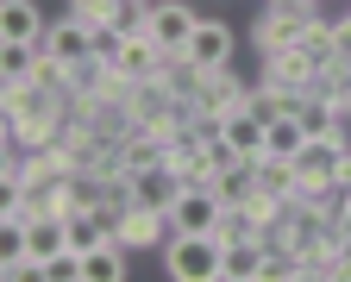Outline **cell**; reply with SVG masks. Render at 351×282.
Masks as SVG:
<instances>
[{"label":"cell","mask_w":351,"mask_h":282,"mask_svg":"<svg viewBox=\"0 0 351 282\" xmlns=\"http://www.w3.org/2000/svg\"><path fill=\"white\" fill-rule=\"evenodd\" d=\"M219 263H226V245L213 232H169V245H163L169 282H219Z\"/></svg>","instance_id":"obj_1"},{"label":"cell","mask_w":351,"mask_h":282,"mask_svg":"<svg viewBox=\"0 0 351 282\" xmlns=\"http://www.w3.org/2000/svg\"><path fill=\"white\" fill-rule=\"evenodd\" d=\"M345 157H351L345 132H320V138H307V145L289 157V163H295V182H301V195H326V188H339Z\"/></svg>","instance_id":"obj_2"},{"label":"cell","mask_w":351,"mask_h":282,"mask_svg":"<svg viewBox=\"0 0 351 282\" xmlns=\"http://www.w3.org/2000/svg\"><path fill=\"white\" fill-rule=\"evenodd\" d=\"M226 220V201H219L213 182H182V195L169 201V226L176 232H213Z\"/></svg>","instance_id":"obj_3"},{"label":"cell","mask_w":351,"mask_h":282,"mask_svg":"<svg viewBox=\"0 0 351 282\" xmlns=\"http://www.w3.org/2000/svg\"><path fill=\"white\" fill-rule=\"evenodd\" d=\"M195 25H201V13L189 7V0H151V44L163 57H182L189 51V38H195Z\"/></svg>","instance_id":"obj_4"},{"label":"cell","mask_w":351,"mask_h":282,"mask_svg":"<svg viewBox=\"0 0 351 282\" xmlns=\"http://www.w3.org/2000/svg\"><path fill=\"white\" fill-rule=\"evenodd\" d=\"M38 51L44 57H51V63H63V69H75V63H88V57H95V25H88V19H51V25H44V38H38Z\"/></svg>","instance_id":"obj_5"},{"label":"cell","mask_w":351,"mask_h":282,"mask_svg":"<svg viewBox=\"0 0 351 282\" xmlns=\"http://www.w3.org/2000/svg\"><path fill=\"white\" fill-rule=\"evenodd\" d=\"M169 213H157V207H145V201H125L119 207V245L125 251H157V245H169Z\"/></svg>","instance_id":"obj_6"},{"label":"cell","mask_w":351,"mask_h":282,"mask_svg":"<svg viewBox=\"0 0 351 282\" xmlns=\"http://www.w3.org/2000/svg\"><path fill=\"white\" fill-rule=\"evenodd\" d=\"M320 25V7H301V13H289V7H270V19H263V32H257V44H263V57H282V51H295V44Z\"/></svg>","instance_id":"obj_7"},{"label":"cell","mask_w":351,"mask_h":282,"mask_svg":"<svg viewBox=\"0 0 351 282\" xmlns=\"http://www.w3.org/2000/svg\"><path fill=\"white\" fill-rule=\"evenodd\" d=\"M232 51H239V38H232V25H226V19H201L182 57H189L195 69H226V63H232Z\"/></svg>","instance_id":"obj_8"},{"label":"cell","mask_w":351,"mask_h":282,"mask_svg":"<svg viewBox=\"0 0 351 282\" xmlns=\"http://www.w3.org/2000/svg\"><path fill=\"white\" fill-rule=\"evenodd\" d=\"M163 63H169V57L151 44V32H138V38H125V44H119L113 75H125L132 88H138V82H163Z\"/></svg>","instance_id":"obj_9"},{"label":"cell","mask_w":351,"mask_h":282,"mask_svg":"<svg viewBox=\"0 0 351 282\" xmlns=\"http://www.w3.org/2000/svg\"><path fill=\"white\" fill-rule=\"evenodd\" d=\"M263 126H270V119H257L251 101L232 107V113H219V138H226L232 157H263Z\"/></svg>","instance_id":"obj_10"},{"label":"cell","mask_w":351,"mask_h":282,"mask_svg":"<svg viewBox=\"0 0 351 282\" xmlns=\"http://www.w3.org/2000/svg\"><path fill=\"white\" fill-rule=\"evenodd\" d=\"M263 263H270V245L245 232V239L226 245V263H219V282H263Z\"/></svg>","instance_id":"obj_11"},{"label":"cell","mask_w":351,"mask_h":282,"mask_svg":"<svg viewBox=\"0 0 351 282\" xmlns=\"http://www.w3.org/2000/svg\"><path fill=\"white\" fill-rule=\"evenodd\" d=\"M44 19L38 13V0H0V38H19V44H38L44 38Z\"/></svg>","instance_id":"obj_12"},{"label":"cell","mask_w":351,"mask_h":282,"mask_svg":"<svg viewBox=\"0 0 351 282\" xmlns=\"http://www.w3.org/2000/svg\"><path fill=\"white\" fill-rule=\"evenodd\" d=\"M125 276H132V270H125V245H119V239L82 251V282H125Z\"/></svg>","instance_id":"obj_13"},{"label":"cell","mask_w":351,"mask_h":282,"mask_svg":"<svg viewBox=\"0 0 351 282\" xmlns=\"http://www.w3.org/2000/svg\"><path fill=\"white\" fill-rule=\"evenodd\" d=\"M44 63L38 44H19V38H0V82H32Z\"/></svg>","instance_id":"obj_14"},{"label":"cell","mask_w":351,"mask_h":282,"mask_svg":"<svg viewBox=\"0 0 351 282\" xmlns=\"http://www.w3.org/2000/svg\"><path fill=\"white\" fill-rule=\"evenodd\" d=\"M301 145H307V126H301L295 113H282V119L263 126V157H295Z\"/></svg>","instance_id":"obj_15"},{"label":"cell","mask_w":351,"mask_h":282,"mask_svg":"<svg viewBox=\"0 0 351 282\" xmlns=\"http://www.w3.org/2000/svg\"><path fill=\"white\" fill-rule=\"evenodd\" d=\"M69 13L88 19V25H107V19L119 13V0H69Z\"/></svg>","instance_id":"obj_16"},{"label":"cell","mask_w":351,"mask_h":282,"mask_svg":"<svg viewBox=\"0 0 351 282\" xmlns=\"http://www.w3.org/2000/svg\"><path fill=\"white\" fill-rule=\"evenodd\" d=\"M119 44H125V32H119L113 19H107V25H95V57H101V63H113V57H119Z\"/></svg>","instance_id":"obj_17"},{"label":"cell","mask_w":351,"mask_h":282,"mask_svg":"<svg viewBox=\"0 0 351 282\" xmlns=\"http://www.w3.org/2000/svg\"><path fill=\"white\" fill-rule=\"evenodd\" d=\"M332 220H339V239H351V195L339 201V213H332Z\"/></svg>","instance_id":"obj_18"},{"label":"cell","mask_w":351,"mask_h":282,"mask_svg":"<svg viewBox=\"0 0 351 282\" xmlns=\"http://www.w3.org/2000/svg\"><path fill=\"white\" fill-rule=\"evenodd\" d=\"M270 7H289V13H301V7H320V0H270Z\"/></svg>","instance_id":"obj_19"},{"label":"cell","mask_w":351,"mask_h":282,"mask_svg":"<svg viewBox=\"0 0 351 282\" xmlns=\"http://www.w3.org/2000/svg\"><path fill=\"white\" fill-rule=\"evenodd\" d=\"M339 263H345V276H351V239H339Z\"/></svg>","instance_id":"obj_20"}]
</instances>
